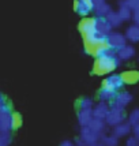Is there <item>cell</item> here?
<instances>
[{"instance_id":"cell-1","label":"cell","mask_w":139,"mask_h":146,"mask_svg":"<svg viewBox=\"0 0 139 146\" xmlns=\"http://www.w3.org/2000/svg\"><path fill=\"white\" fill-rule=\"evenodd\" d=\"M121 60L117 56V52L112 51L111 48L102 52L98 57H95L93 71L97 75H108L111 72H113L117 67H120Z\"/></svg>"},{"instance_id":"cell-2","label":"cell","mask_w":139,"mask_h":146,"mask_svg":"<svg viewBox=\"0 0 139 146\" xmlns=\"http://www.w3.org/2000/svg\"><path fill=\"white\" fill-rule=\"evenodd\" d=\"M126 120H127L126 109L116 108V107H112V105H111V111H109L107 119H105V123H107L108 127L113 128V127H116L117 124H120V123H123V121H126Z\"/></svg>"},{"instance_id":"cell-3","label":"cell","mask_w":139,"mask_h":146,"mask_svg":"<svg viewBox=\"0 0 139 146\" xmlns=\"http://www.w3.org/2000/svg\"><path fill=\"white\" fill-rule=\"evenodd\" d=\"M13 111L10 104L0 107V133H10L11 128V119H13Z\"/></svg>"},{"instance_id":"cell-4","label":"cell","mask_w":139,"mask_h":146,"mask_svg":"<svg viewBox=\"0 0 139 146\" xmlns=\"http://www.w3.org/2000/svg\"><path fill=\"white\" fill-rule=\"evenodd\" d=\"M127 44H128V41H127L124 33L113 30V32L108 36V45H109V48L115 52H119L121 48H124Z\"/></svg>"},{"instance_id":"cell-5","label":"cell","mask_w":139,"mask_h":146,"mask_svg":"<svg viewBox=\"0 0 139 146\" xmlns=\"http://www.w3.org/2000/svg\"><path fill=\"white\" fill-rule=\"evenodd\" d=\"M124 79L121 74H111L108 75L104 81H102V88H107V89H111V90H115V92H121L123 86H124Z\"/></svg>"},{"instance_id":"cell-6","label":"cell","mask_w":139,"mask_h":146,"mask_svg":"<svg viewBox=\"0 0 139 146\" xmlns=\"http://www.w3.org/2000/svg\"><path fill=\"white\" fill-rule=\"evenodd\" d=\"M79 32L82 34L83 41L94 37L95 34H97V30H95V18H85L83 21H81V23H79Z\"/></svg>"},{"instance_id":"cell-7","label":"cell","mask_w":139,"mask_h":146,"mask_svg":"<svg viewBox=\"0 0 139 146\" xmlns=\"http://www.w3.org/2000/svg\"><path fill=\"white\" fill-rule=\"evenodd\" d=\"M74 8H75V13L78 15L86 18L87 15H90L94 11V4L91 0H76Z\"/></svg>"},{"instance_id":"cell-8","label":"cell","mask_w":139,"mask_h":146,"mask_svg":"<svg viewBox=\"0 0 139 146\" xmlns=\"http://www.w3.org/2000/svg\"><path fill=\"white\" fill-rule=\"evenodd\" d=\"M79 138H81L82 141H85L87 146H90V145H93V143H95V142H100L102 137L101 135H98L97 133H94V131L87 126V127H81Z\"/></svg>"},{"instance_id":"cell-9","label":"cell","mask_w":139,"mask_h":146,"mask_svg":"<svg viewBox=\"0 0 139 146\" xmlns=\"http://www.w3.org/2000/svg\"><path fill=\"white\" fill-rule=\"evenodd\" d=\"M132 101V94L127 90H121L117 93L115 101L112 102V107H116V108H121V109H126L130 104Z\"/></svg>"},{"instance_id":"cell-10","label":"cell","mask_w":139,"mask_h":146,"mask_svg":"<svg viewBox=\"0 0 139 146\" xmlns=\"http://www.w3.org/2000/svg\"><path fill=\"white\" fill-rule=\"evenodd\" d=\"M95 30L100 36L108 38V36L113 32V27L107 21V18H95Z\"/></svg>"},{"instance_id":"cell-11","label":"cell","mask_w":139,"mask_h":146,"mask_svg":"<svg viewBox=\"0 0 139 146\" xmlns=\"http://www.w3.org/2000/svg\"><path fill=\"white\" fill-rule=\"evenodd\" d=\"M109 111H111V105L109 104L98 101L94 105V108H93V117L94 119H100V120H105Z\"/></svg>"},{"instance_id":"cell-12","label":"cell","mask_w":139,"mask_h":146,"mask_svg":"<svg viewBox=\"0 0 139 146\" xmlns=\"http://www.w3.org/2000/svg\"><path fill=\"white\" fill-rule=\"evenodd\" d=\"M112 134H113L115 137H117L119 139L124 138V137H130V134H132V126L126 120L112 128Z\"/></svg>"},{"instance_id":"cell-13","label":"cell","mask_w":139,"mask_h":146,"mask_svg":"<svg viewBox=\"0 0 139 146\" xmlns=\"http://www.w3.org/2000/svg\"><path fill=\"white\" fill-rule=\"evenodd\" d=\"M117 13L120 15V18L123 19V22H128L132 19V10L130 8L127 0H117Z\"/></svg>"},{"instance_id":"cell-14","label":"cell","mask_w":139,"mask_h":146,"mask_svg":"<svg viewBox=\"0 0 139 146\" xmlns=\"http://www.w3.org/2000/svg\"><path fill=\"white\" fill-rule=\"evenodd\" d=\"M76 119L81 127H87L90 124V121L93 120V111H89V109H78V113H76Z\"/></svg>"},{"instance_id":"cell-15","label":"cell","mask_w":139,"mask_h":146,"mask_svg":"<svg viewBox=\"0 0 139 146\" xmlns=\"http://www.w3.org/2000/svg\"><path fill=\"white\" fill-rule=\"evenodd\" d=\"M124 34H126V38L128 42H132V44L139 42V25H135V23L128 25Z\"/></svg>"},{"instance_id":"cell-16","label":"cell","mask_w":139,"mask_h":146,"mask_svg":"<svg viewBox=\"0 0 139 146\" xmlns=\"http://www.w3.org/2000/svg\"><path fill=\"white\" fill-rule=\"evenodd\" d=\"M89 127L91 128L94 133L98 134V135H101V137H104L105 134H108V126H107V123H105V120L93 119V120L90 121Z\"/></svg>"},{"instance_id":"cell-17","label":"cell","mask_w":139,"mask_h":146,"mask_svg":"<svg viewBox=\"0 0 139 146\" xmlns=\"http://www.w3.org/2000/svg\"><path fill=\"white\" fill-rule=\"evenodd\" d=\"M116 96H117V92L111 90V89H107V88H101L100 92H98V98H100V101L107 102V104L113 102L115 98H116Z\"/></svg>"},{"instance_id":"cell-18","label":"cell","mask_w":139,"mask_h":146,"mask_svg":"<svg viewBox=\"0 0 139 146\" xmlns=\"http://www.w3.org/2000/svg\"><path fill=\"white\" fill-rule=\"evenodd\" d=\"M135 48H134L132 45L127 44L124 48H121L120 51L117 52V56L120 59L121 62H128V60H131L134 56H135Z\"/></svg>"},{"instance_id":"cell-19","label":"cell","mask_w":139,"mask_h":146,"mask_svg":"<svg viewBox=\"0 0 139 146\" xmlns=\"http://www.w3.org/2000/svg\"><path fill=\"white\" fill-rule=\"evenodd\" d=\"M107 21L111 23V26L112 27H120L121 25H123V19L120 18V15H119V13L117 11H111V13L107 15Z\"/></svg>"},{"instance_id":"cell-20","label":"cell","mask_w":139,"mask_h":146,"mask_svg":"<svg viewBox=\"0 0 139 146\" xmlns=\"http://www.w3.org/2000/svg\"><path fill=\"white\" fill-rule=\"evenodd\" d=\"M121 76H123V79H124V83H130V85L136 83L139 81V72L135 70L126 71V72L121 74Z\"/></svg>"},{"instance_id":"cell-21","label":"cell","mask_w":139,"mask_h":146,"mask_svg":"<svg viewBox=\"0 0 139 146\" xmlns=\"http://www.w3.org/2000/svg\"><path fill=\"white\" fill-rule=\"evenodd\" d=\"M101 142L104 146H119V138L115 137L113 134H105L101 138Z\"/></svg>"},{"instance_id":"cell-22","label":"cell","mask_w":139,"mask_h":146,"mask_svg":"<svg viewBox=\"0 0 139 146\" xmlns=\"http://www.w3.org/2000/svg\"><path fill=\"white\" fill-rule=\"evenodd\" d=\"M94 101L90 98V97H83L79 100L78 102V109H89V111H93L94 108Z\"/></svg>"},{"instance_id":"cell-23","label":"cell","mask_w":139,"mask_h":146,"mask_svg":"<svg viewBox=\"0 0 139 146\" xmlns=\"http://www.w3.org/2000/svg\"><path fill=\"white\" fill-rule=\"evenodd\" d=\"M127 121H128L132 127L138 126L139 124V108H135L130 112V115L127 116Z\"/></svg>"},{"instance_id":"cell-24","label":"cell","mask_w":139,"mask_h":146,"mask_svg":"<svg viewBox=\"0 0 139 146\" xmlns=\"http://www.w3.org/2000/svg\"><path fill=\"white\" fill-rule=\"evenodd\" d=\"M22 126V116L17 112L13 113V119H11V128L13 130H18L19 127Z\"/></svg>"},{"instance_id":"cell-25","label":"cell","mask_w":139,"mask_h":146,"mask_svg":"<svg viewBox=\"0 0 139 146\" xmlns=\"http://www.w3.org/2000/svg\"><path fill=\"white\" fill-rule=\"evenodd\" d=\"M11 141V133H0V146H10Z\"/></svg>"},{"instance_id":"cell-26","label":"cell","mask_w":139,"mask_h":146,"mask_svg":"<svg viewBox=\"0 0 139 146\" xmlns=\"http://www.w3.org/2000/svg\"><path fill=\"white\" fill-rule=\"evenodd\" d=\"M126 146H139V141L134 135H130L126 141Z\"/></svg>"},{"instance_id":"cell-27","label":"cell","mask_w":139,"mask_h":146,"mask_svg":"<svg viewBox=\"0 0 139 146\" xmlns=\"http://www.w3.org/2000/svg\"><path fill=\"white\" fill-rule=\"evenodd\" d=\"M131 21H132L135 25H139V7L132 10V19Z\"/></svg>"},{"instance_id":"cell-28","label":"cell","mask_w":139,"mask_h":146,"mask_svg":"<svg viewBox=\"0 0 139 146\" xmlns=\"http://www.w3.org/2000/svg\"><path fill=\"white\" fill-rule=\"evenodd\" d=\"M127 3H128L131 10H135V8L139 7V0H127Z\"/></svg>"},{"instance_id":"cell-29","label":"cell","mask_w":139,"mask_h":146,"mask_svg":"<svg viewBox=\"0 0 139 146\" xmlns=\"http://www.w3.org/2000/svg\"><path fill=\"white\" fill-rule=\"evenodd\" d=\"M132 135L139 141V124L135 126V127H132Z\"/></svg>"},{"instance_id":"cell-30","label":"cell","mask_w":139,"mask_h":146,"mask_svg":"<svg viewBox=\"0 0 139 146\" xmlns=\"http://www.w3.org/2000/svg\"><path fill=\"white\" fill-rule=\"evenodd\" d=\"M60 146H76V145H75V142H72V141H63L60 143Z\"/></svg>"},{"instance_id":"cell-31","label":"cell","mask_w":139,"mask_h":146,"mask_svg":"<svg viewBox=\"0 0 139 146\" xmlns=\"http://www.w3.org/2000/svg\"><path fill=\"white\" fill-rule=\"evenodd\" d=\"M75 145L76 146H87V145H86V142H85V141H82L79 137L75 139Z\"/></svg>"},{"instance_id":"cell-32","label":"cell","mask_w":139,"mask_h":146,"mask_svg":"<svg viewBox=\"0 0 139 146\" xmlns=\"http://www.w3.org/2000/svg\"><path fill=\"white\" fill-rule=\"evenodd\" d=\"M6 104H7L6 96L3 94V93H0V107H1V105H6Z\"/></svg>"},{"instance_id":"cell-33","label":"cell","mask_w":139,"mask_h":146,"mask_svg":"<svg viewBox=\"0 0 139 146\" xmlns=\"http://www.w3.org/2000/svg\"><path fill=\"white\" fill-rule=\"evenodd\" d=\"M93 1V4H94V7L95 6H100V4H102V3H105L107 0H91Z\"/></svg>"},{"instance_id":"cell-34","label":"cell","mask_w":139,"mask_h":146,"mask_svg":"<svg viewBox=\"0 0 139 146\" xmlns=\"http://www.w3.org/2000/svg\"><path fill=\"white\" fill-rule=\"evenodd\" d=\"M90 146H104V145H102V142L100 141V142H95V143H93V145H90Z\"/></svg>"},{"instance_id":"cell-35","label":"cell","mask_w":139,"mask_h":146,"mask_svg":"<svg viewBox=\"0 0 139 146\" xmlns=\"http://www.w3.org/2000/svg\"><path fill=\"white\" fill-rule=\"evenodd\" d=\"M138 60H139V56H138Z\"/></svg>"}]
</instances>
